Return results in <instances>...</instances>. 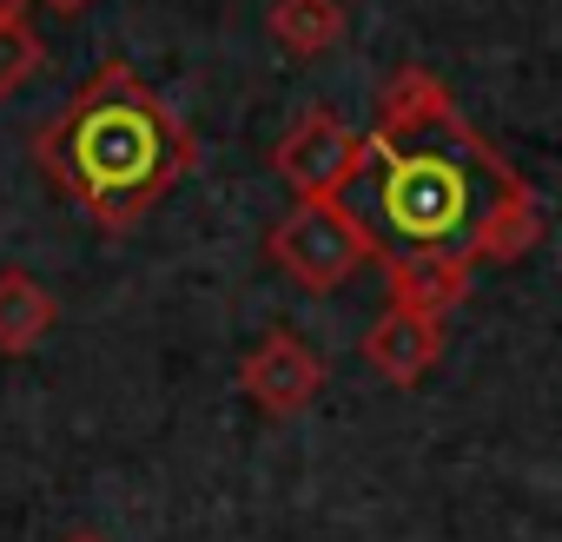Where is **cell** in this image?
<instances>
[{
    "label": "cell",
    "instance_id": "52a82bcc",
    "mask_svg": "<svg viewBox=\"0 0 562 542\" xmlns=\"http://www.w3.org/2000/svg\"><path fill=\"white\" fill-rule=\"evenodd\" d=\"M437 358H443V325H437V318H417V312H404V305H391V312L364 331V364H371L384 384H397V391H417V384L437 371Z\"/></svg>",
    "mask_w": 562,
    "mask_h": 542
},
{
    "label": "cell",
    "instance_id": "8fae6325",
    "mask_svg": "<svg viewBox=\"0 0 562 542\" xmlns=\"http://www.w3.org/2000/svg\"><path fill=\"white\" fill-rule=\"evenodd\" d=\"M41 60H47V47H41L34 27H0V100L21 93L41 74Z\"/></svg>",
    "mask_w": 562,
    "mask_h": 542
},
{
    "label": "cell",
    "instance_id": "7c38bea8",
    "mask_svg": "<svg viewBox=\"0 0 562 542\" xmlns=\"http://www.w3.org/2000/svg\"><path fill=\"white\" fill-rule=\"evenodd\" d=\"M0 27H27V0H0Z\"/></svg>",
    "mask_w": 562,
    "mask_h": 542
},
{
    "label": "cell",
    "instance_id": "30bf717a",
    "mask_svg": "<svg viewBox=\"0 0 562 542\" xmlns=\"http://www.w3.org/2000/svg\"><path fill=\"white\" fill-rule=\"evenodd\" d=\"M542 199H536V185L529 192H516V199H503L483 225H476V238H470V264H516V258H529L536 245H542Z\"/></svg>",
    "mask_w": 562,
    "mask_h": 542
},
{
    "label": "cell",
    "instance_id": "6da1fadb",
    "mask_svg": "<svg viewBox=\"0 0 562 542\" xmlns=\"http://www.w3.org/2000/svg\"><path fill=\"white\" fill-rule=\"evenodd\" d=\"M371 159L384 218L397 238H411V251H470L476 225L503 199L529 192V179L463 120L430 67H397L384 80Z\"/></svg>",
    "mask_w": 562,
    "mask_h": 542
},
{
    "label": "cell",
    "instance_id": "5b68a950",
    "mask_svg": "<svg viewBox=\"0 0 562 542\" xmlns=\"http://www.w3.org/2000/svg\"><path fill=\"white\" fill-rule=\"evenodd\" d=\"M238 391L265 410V417H299V410H312L318 404V391H325V358L299 338V331H265L258 345H251V358L238 364Z\"/></svg>",
    "mask_w": 562,
    "mask_h": 542
},
{
    "label": "cell",
    "instance_id": "7a4b0ae2",
    "mask_svg": "<svg viewBox=\"0 0 562 542\" xmlns=\"http://www.w3.org/2000/svg\"><path fill=\"white\" fill-rule=\"evenodd\" d=\"M34 159L100 232H133L199 166V139L166 93H153L139 67L113 54L34 133Z\"/></svg>",
    "mask_w": 562,
    "mask_h": 542
},
{
    "label": "cell",
    "instance_id": "8992f818",
    "mask_svg": "<svg viewBox=\"0 0 562 542\" xmlns=\"http://www.w3.org/2000/svg\"><path fill=\"white\" fill-rule=\"evenodd\" d=\"M378 271L391 279V305L437 318V325L470 298V279H476V264L463 251H384Z\"/></svg>",
    "mask_w": 562,
    "mask_h": 542
},
{
    "label": "cell",
    "instance_id": "277c9868",
    "mask_svg": "<svg viewBox=\"0 0 562 542\" xmlns=\"http://www.w3.org/2000/svg\"><path fill=\"white\" fill-rule=\"evenodd\" d=\"M364 166H371V133H351L331 106L299 113V126L271 146V172L299 192V205L305 199H338Z\"/></svg>",
    "mask_w": 562,
    "mask_h": 542
},
{
    "label": "cell",
    "instance_id": "5bb4252c",
    "mask_svg": "<svg viewBox=\"0 0 562 542\" xmlns=\"http://www.w3.org/2000/svg\"><path fill=\"white\" fill-rule=\"evenodd\" d=\"M67 542H106V535H100V529H74Z\"/></svg>",
    "mask_w": 562,
    "mask_h": 542
},
{
    "label": "cell",
    "instance_id": "4fadbf2b",
    "mask_svg": "<svg viewBox=\"0 0 562 542\" xmlns=\"http://www.w3.org/2000/svg\"><path fill=\"white\" fill-rule=\"evenodd\" d=\"M41 8H54L60 21H74V14H87V8H93V0H41Z\"/></svg>",
    "mask_w": 562,
    "mask_h": 542
},
{
    "label": "cell",
    "instance_id": "ba28073f",
    "mask_svg": "<svg viewBox=\"0 0 562 542\" xmlns=\"http://www.w3.org/2000/svg\"><path fill=\"white\" fill-rule=\"evenodd\" d=\"M265 34L278 41V54H285V60L312 67V60H325L345 41V8H338V0H271Z\"/></svg>",
    "mask_w": 562,
    "mask_h": 542
},
{
    "label": "cell",
    "instance_id": "9c48e42d",
    "mask_svg": "<svg viewBox=\"0 0 562 542\" xmlns=\"http://www.w3.org/2000/svg\"><path fill=\"white\" fill-rule=\"evenodd\" d=\"M54 325H60V305L34 271H0V358H27Z\"/></svg>",
    "mask_w": 562,
    "mask_h": 542
},
{
    "label": "cell",
    "instance_id": "3957f363",
    "mask_svg": "<svg viewBox=\"0 0 562 542\" xmlns=\"http://www.w3.org/2000/svg\"><path fill=\"white\" fill-rule=\"evenodd\" d=\"M265 251L271 264L285 271L292 285L305 292H338L345 279H358L364 264H384V245L371 238V225L358 212H345L338 199H305L292 205L265 232Z\"/></svg>",
    "mask_w": 562,
    "mask_h": 542
}]
</instances>
